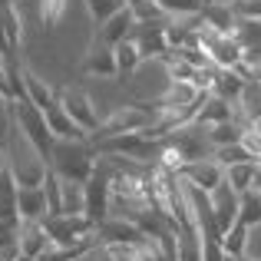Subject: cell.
Here are the masks:
<instances>
[{
    "mask_svg": "<svg viewBox=\"0 0 261 261\" xmlns=\"http://www.w3.org/2000/svg\"><path fill=\"white\" fill-rule=\"evenodd\" d=\"M99 162V149L93 139H57L50 149V169L70 182H89Z\"/></svg>",
    "mask_w": 261,
    "mask_h": 261,
    "instance_id": "6da1fadb",
    "label": "cell"
},
{
    "mask_svg": "<svg viewBox=\"0 0 261 261\" xmlns=\"http://www.w3.org/2000/svg\"><path fill=\"white\" fill-rule=\"evenodd\" d=\"M159 122V109L149 102H129V106H116L113 113L102 116L99 129L93 133V142L106 139V136H119V133H142L152 129Z\"/></svg>",
    "mask_w": 261,
    "mask_h": 261,
    "instance_id": "7a4b0ae2",
    "label": "cell"
},
{
    "mask_svg": "<svg viewBox=\"0 0 261 261\" xmlns=\"http://www.w3.org/2000/svg\"><path fill=\"white\" fill-rule=\"evenodd\" d=\"M198 40H202L212 66H218V70H242L245 50L231 33H218V30H212V27H198Z\"/></svg>",
    "mask_w": 261,
    "mask_h": 261,
    "instance_id": "3957f363",
    "label": "cell"
},
{
    "mask_svg": "<svg viewBox=\"0 0 261 261\" xmlns=\"http://www.w3.org/2000/svg\"><path fill=\"white\" fill-rule=\"evenodd\" d=\"M57 96H60V106L66 109V116H70L76 126H83L89 136L99 129L102 113H99V106L93 102V96H89V93H83V89H76V86H63Z\"/></svg>",
    "mask_w": 261,
    "mask_h": 261,
    "instance_id": "277c9868",
    "label": "cell"
},
{
    "mask_svg": "<svg viewBox=\"0 0 261 261\" xmlns=\"http://www.w3.org/2000/svg\"><path fill=\"white\" fill-rule=\"evenodd\" d=\"M96 235H99V242L113 245V248H129V245H139L146 242V231L139 228V222L136 218H102L99 225H96Z\"/></svg>",
    "mask_w": 261,
    "mask_h": 261,
    "instance_id": "5b68a950",
    "label": "cell"
},
{
    "mask_svg": "<svg viewBox=\"0 0 261 261\" xmlns=\"http://www.w3.org/2000/svg\"><path fill=\"white\" fill-rule=\"evenodd\" d=\"M80 70L86 73V76L93 80H116L119 76V63H116V46H106L99 43V40H89L86 53H83V63H80Z\"/></svg>",
    "mask_w": 261,
    "mask_h": 261,
    "instance_id": "8992f818",
    "label": "cell"
},
{
    "mask_svg": "<svg viewBox=\"0 0 261 261\" xmlns=\"http://www.w3.org/2000/svg\"><path fill=\"white\" fill-rule=\"evenodd\" d=\"M53 248H57V242L50 238L43 222H20V245H17L20 255H27L33 261H43Z\"/></svg>",
    "mask_w": 261,
    "mask_h": 261,
    "instance_id": "52a82bcc",
    "label": "cell"
},
{
    "mask_svg": "<svg viewBox=\"0 0 261 261\" xmlns=\"http://www.w3.org/2000/svg\"><path fill=\"white\" fill-rule=\"evenodd\" d=\"M136 27H139V20H136V13L129 10V4H126L119 13H113V17H109L106 23L93 27V37L99 40V43H106V46H119L122 40H129L136 33Z\"/></svg>",
    "mask_w": 261,
    "mask_h": 261,
    "instance_id": "ba28073f",
    "label": "cell"
},
{
    "mask_svg": "<svg viewBox=\"0 0 261 261\" xmlns=\"http://www.w3.org/2000/svg\"><path fill=\"white\" fill-rule=\"evenodd\" d=\"M189 185H195V189L202 192H215L218 185L225 182V166L215 159V155H208V159H198V162H189V166L178 172Z\"/></svg>",
    "mask_w": 261,
    "mask_h": 261,
    "instance_id": "9c48e42d",
    "label": "cell"
},
{
    "mask_svg": "<svg viewBox=\"0 0 261 261\" xmlns=\"http://www.w3.org/2000/svg\"><path fill=\"white\" fill-rule=\"evenodd\" d=\"M20 83H23V99H30L40 113H46V109H53L60 102V96H57L60 89H53L43 76H37L23 60H20Z\"/></svg>",
    "mask_w": 261,
    "mask_h": 261,
    "instance_id": "30bf717a",
    "label": "cell"
},
{
    "mask_svg": "<svg viewBox=\"0 0 261 261\" xmlns=\"http://www.w3.org/2000/svg\"><path fill=\"white\" fill-rule=\"evenodd\" d=\"M17 215L20 222H43L50 215V198L46 185H17Z\"/></svg>",
    "mask_w": 261,
    "mask_h": 261,
    "instance_id": "8fae6325",
    "label": "cell"
},
{
    "mask_svg": "<svg viewBox=\"0 0 261 261\" xmlns=\"http://www.w3.org/2000/svg\"><path fill=\"white\" fill-rule=\"evenodd\" d=\"M208 198H212V215H215L218 228H222V235H225V231L238 222V192L231 189L228 182H222L215 192H208Z\"/></svg>",
    "mask_w": 261,
    "mask_h": 261,
    "instance_id": "7c38bea8",
    "label": "cell"
},
{
    "mask_svg": "<svg viewBox=\"0 0 261 261\" xmlns=\"http://www.w3.org/2000/svg\"><path fill=\"white\" fill-rule=\"evenodd\" d=\"M198 20H202V27H212V30H218V33H231L235 23H238V13H235V7H231V0H205Z\"/></svg>",
    "mask_w": 261,
    "mask_h": 261,
    "instance_id": "4fadbf2b",
    "label": "cell"
},
{
    "mask_svg": "<svg viewBox=\"0 0 261 261\" xmlns=\"http://www.w3.org/2000/svg\"><path fill=\"white\" fill-rule=\"evenodd\" d=\"M245 86H248V76H245L242 70H218V66H215V76H212L208 93L218 96V99L238 102V99H242V93H245Z\"/></svg>",
    "mask_w": 261,
    "mask_h": 261,
    "instance_id": "5bb4252c",
    "label": "cell"
},
{
    "mask_svg": "<svg viewBox=\"0 0 261 261\" xmlns=\"http://www.w3.org/2000/svg\"><path fill=\"white\" fill-rule=\"evenodd\" d=\"M228 119H235V102L218 99V96L205 93L202 106H198V113H195L198 126H218V122H228Z\"/></svg>",
    "mask_w": 261,
    "mask_h": 261,
    "instance_id": "9a60e30c",
    "label": "cell"
},
{
    "mask_svg": "<svg viewBox=\"0 0 261 261\" xmlns=\"http://www.w3.org/2000/svg\"><path fill=\"white\" fill-rule=\"evenodd\" d=\"M245 122L228 119V122H218V126H208V142L212 149H222V146H235V142L245 139Z\"/></svg>",
    "mask_w": 261,
    "mask_h": 261,
    "instance_id": "2e32d148",
    "label": "cell"
},
{
    "mask_svg": "<svg viewBox=\"0 0 261 261\" xmlns=\"http://www.w3.org/2000/svg\"><path fill=\"white\" fill-rule=\"evenodd\" d=\"M70 13V0H37V20L43 23V30L60 27Z\"/></svg>",
    "mask_w": 261,
    "mask_h": 261,
    "instance_id": "e0dca14e",
    "label": "cell"
},
{
    "mask_svg": "<svg viewBox=\"0 0 261 261\" xmlns=\"http://www.w3.org/2000/svg\"><path fill=\"white\" fill-rule=\"evenodd\" d=\"M255 175H258V162H238V166L225 169V182L242 195V192L255 189Z\"/></svg>",
    "mask_w": 261,
    "mask_h": 261,
    "instance_id": "ac0fdd59",
    "label": "cell"
},
{
    "mask_svg": "<svg viewBox=\"0 0 261 261\" xmlns=\"http://www.w3.org/2000/svg\"><path fill=\"white\" fill-rule=\"evenodd\" d=\"M116 63H119V73H136L142 63H146V57H142L139 43H136L133 37L122 40V43L116 46Z\"/></svg>",
    "mask_w": 261,
    "mask_h": 261,
    "instance_id": "d6986e66",
    "label": "cell"
},
{
    "mask_svg": "<svg viewBox=\"0 0 261 261\" xmlns=\"http://www.w3.org/2000/svg\"><path fill=\"white\" fill-rule=\"evenodd\" d=\"M238 222H245V225L261 222V192L258 189H248L238 195Z\"/></svg>",
    "mask_w": 261,
    "mask_h": 261,
    "instance_id": "ffe728a7",
    "label": "cell"
},
{
    "mask_svg": "<svg viewBox=\"0 0 261 261\" xmlns=\"http://www.w3.org/2000/svg\"><path fill=\"white\" fill-rule=\"evenodd\" d=\"M126 4H129V0H83V7H86L89 20H93V27L106 23V20L113 17V13H119Z\"/></svg>",
    "mask_w": 261,
    "mask_h": 261,
    "instance_id": "44dd1931",
    "label": "cell"
},
{
    "mask_svg": "<svg viewBox=\"0 0 261 261\" xmlns=\"http://www.w3.org/2000/svg\"><path fill=\"white\" fill-rule=\"evenodd\" d=\"M166 10V17H198L205 0H155Z\"/></svg>",
    "mask_w": 261,
    "mask_h": 261,
    "instance_id": "7402d4cb",
    "label": "cell"
},
{
    "mask_svg": "<svg viewBox=\"0 0 261 261\" xmlns=\"http://www.w3.org/2000/svg\"><path fill=\"white\" fill-rule=\"evenodd\" d=\"M245 242H248V225L245 222H235L222 235V248L228 251V255H245Z\"/></svg>",
    "mask_w": 261,
    "mask_h": 261,
    "instance_id": "603a6c76",
    "label": "cell"
},
{
    "mask_svg": "<svg viewBox=\"0 0 261 261\" xmlns=\"http://www.w3.org/2000/svg\"><path fill=\"white\" fill-rule=\"evenodd\" d=\"M215 159L222 162L225 169H228V166H238V162H255V155L248 152V146H245V142H235V146L215 149Z\"/></svg>",
    "mask_w": 261,
    "mask_h": 261,
    "instance_id": "cb8c5ba5",
    "label": "cell"
},
{
    "mask_svg": "<svg viewBox=\"0 0 261 261\" xmlns=\"http://www.w3.org/2000/svg\"><path fill=\"white\" fill-rule=\"evenodd\" d=\"M245 261H261V222L248 225V242H245Z\"/></svg>",
    "mask_w": 261,
    "mask_h": 261,
    "instance_id": "d4e9b609",
    "label": "cell"
},
{
    "mask_svg": "<svg viewBox=\"0 0 261 261\" xmlns=\"http://www.w3.org/2000/svg\"><path fill=\"white\" fill-rule=\"evenodd\" d=\"M80 261H119V255H116V248H113V245L96 242L93 248H86V255L80 258Z\"/></svg>",
    "mask_w": 261,
    "mask_h": 261,
    "instance_id": "484cf974",
    "label": "cell"
},
{
    "mask_svg": "<svg viewBox=\"0 0 261 261\" xmlns=\"http://www.w3.org/2000/svg\"><path fill=\"white\" fill-rule=\"evenodd\" d=\"M202 258H205V261H225V248H222V238H205Z\"/></svg>",
    "mask_w": 261,
    "mask_h": 261,
    "instance_id": "4316f807",
    "label": "cell"
},
{
    "mask_svg": "<svg viewBox=\"0 0 261 261\" xmlns=\"http://www.w3.org/2000/svg\"><path fill=\"white\" fill-rule=\"evenodd\" d=\"M10 175V166H7V152H4V142H0V182Z\"/></svg>",
    "mask_w": 261,
    "mask_h": 261,
    "instance_id": "83f0119b",
    "label": "cell"
},
{
    "mask_svg": "<svg viewBox=\"0 0 261 261\" xmlns=\"http://www.w3.org/2000/svg\"><path fill=\"white\" fill-rule=\"evenodd\" d=\"M248 129H251V133H258V136H261V116H255V119L248 122Z\"/></svg>",
    "mask_w": 261,
    "mask_h": 261,
    "instance_id": "f1b7e54d",
    "label": "cell"
}]
</instances>
